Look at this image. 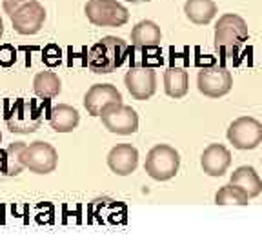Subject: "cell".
<instances>
[{
	"label": "cell",
	"instance_id": "obj_1",
	"mask_svg": "<svg viewBox=\"0 0 262 245\" xmlns=\"http://www.w3.org/2000/svg\"><path fill=\"white\" fill-rule=\"evenodd\" d=\"M248 37L250 31L244 18L237 13H226L215 26V49L221 51L224 58L235 57L244 42H248Z\"/></svg>",
	"mask_w": 262,
	"mask_h": 245
},
{
	"label": "cell",
	"instance_id": "obj_2",
	"mask_svg": "<svg viewBox=\"0 0 262 245\" xmlns=\"http://www.w3.org/2000/svg\"><path fill=\"white\" fill-rule=\"evenodd\" d=\"M127 55V44L119 37H104L88 51L90 69L97 75H107L119 69Z\"/></svg>",
	"mask_w": 262,
	"mask_h": 245
},
{
	"label": "cell",
	"instance_id": "obj_3",
	"mask_svg": "<svg viewBox=\"0 0 262 245\" xmlns=\"http://www.w3.org/2000/svg\"><path fill=\"white\" fill-rule=\"evenodd\" d=\"M180 167V155L175 147L168 145V143H159V145L151 147L146 156V163L144 169L153 180L157 182H166L171 180L173 176L179 173Z\"/></svg>",
	"mask_w": 262,
	"mask_h": 245
},
{
	"label": "cell",
	"instance_id": "obj_4",
	"mask_svg": "<svg viewBox=\"0 0 262 245\" xmlns=\"http://www.w3.org/2000/svg\"><path fill=\"white\" fill-rule=\"evenodd\" d=\"M84 13L88 20L98 28H120L129 20V11L119 0H88Z\"/></svg>",
	"mask_w": 262,
	"mask_h": 245
},
{
	"label": "cell",
	"instance_id": "obj_5",
	"mask_svg": "<svg viewBox=\"0 0 262 245\" xmlns=\"http://www.w3.org/2000/svg\"><path fill=\"white\" fill-rule=\"evenodd\" d=\"M226 136L229 143H233L235 149L241 151L257 149L262 143V122L253 116H241L229 124Z\"/></svg>",
	"mask_w": 262,
	"mask_h": 245
},
{
	"label": "cell",
	"instance_id": "obj_6",
	"mask_svg": "<svg viewBox=\"0 0 262 245\" xmlns=\"http://www.w3.org/2000/svg\"><path fill=\"white\" fill-rule=\"evenodd\" d=\"M196 87L204 96L221 98L233 87V77L224 65H208L196 75Z\"/></svg>",
	"mask_w": 262,
	"mask_h": 245
},
{
	"label": "cell",
	"instance_id": "obj_7",
	"mask_svg": "<svg viewBox=\"0 0 262 245\" xmlns=\"http://www.w3.org/2000/svg\"><path fill=\"white\" fill-rule=\"evenodd\" d=\"M40 111L35 107V102H28L24 98H16L11 109L6 114V122L11 133L29 135L40 127Z\"/></svg>",
	"mask_w": 262,
	"mask_h": 245
},
{
	"label": "cell",
	"instance_id": "obj_8",
	"mask_svg": "<svg viewBox=\"0 0 262 245\" xmlns=\"http://www.w3.org/2000/svg\"><path fill=\"white\" fill-rule=\"evenodd\" d=\"M58 153L48 142H33L22 151V165L37 175H48L57 169Z\"/></svg>",
	"mask_w": 262,
	"mask_h": 245
},
{
	"label": "cell",
	"instance_id": "obj_9",
	"mask_svg": "<svg viewBox=\"0 0 262 245\" xmlns=\"http://www.w3.org/2000/svg\"><path fill=\"white\" fill-rule=\"evenodd\" d=\"M100 118H102L104 127L115 135L127 136L139 131V114L133 107L126 104H117V106L104 109Z\"/></svg>",
	"mask_w": 262,
	"mask_h": 245
},
{
	"label": "cell",
	"instance_id": "obj_10",
	"mask_svg": "<svg viewBox=\"0 0 262 245\" xmlns=\"http://www.w3.org/2000/svg\"><path fill=\"white\" fill-rule=\"evenodd\" d=\"M11 24L18 35H37L46 22V9L38 0H31L28 4L20 6L11 16Z\"/></svg>",
	"mask_w": 262,
	"mask_h": 245
},
{
	"label": "cell",
	"instance_id": "obj_11",
	"mask_svg": "<svg viewBox=\"0 0 262 245\" xmlns=\"http://www.w3.org/2000/svg\"><path fill=\"white\" fill-rule=\"evenodd\" d=\"M127 91L135 100H149L157 91V73L153 67H131L124 77Z\"/></svg>",
	"mask_w": 262,
	"mask_h": 245
},
{
	"label": "cell",
	"instance_id": "obj_12",
	"mask_svg": "<svg viewBox=\"0 0 262 245\" xmlns=\"http://www.w3.org/2000/svg\"><path fill=\"white\" fill-rule=\"evenodd\" d=\"M122 104V94L111 84H95L84 94V107L91 116H100L104 109Z\"/></svg>",
	"mask_w": 262,
	"mask_h": 245
},
{
	"label": "cell",
	"instance_id": "obj_13",
	"mask_svg": "<svg viewBox=\"0 0 262 245\" xmlns=\"http://www.w3.org/2000/svg\"><path fill=\"white\" fill-rule=\"evenodd\" d=\"M107 165H110L111 173L117 176H127L131 173H135L137 165H139V151L137 147L131 143H119L107 155Z\"/></svg>",
	"mask_w": 262,
	"mask_h": 245
},
{
	"label": "cell",
	"instance_id": "obj_14",
	"mask_svg": "<svg viewBox=\"0 0 262 245\" xmlns=\"http://www.w3.org/2000/svg\"><path fill=\"white\" fill-rule=\"evenodd\" d=\"M231 165V153L222 143H211L204 149L201 156V167L208 176H222L226 175L228 167Z\"/></svg>",
	"mask_w": 262,
	"mask_h": 245
},
{
	"label": "cell",
	"instance_id": "obj_15",
	"mask_svg": "<svg viewBox=\"0 0 262 245\" xmlns=\"http://www.w3.org/2000/svg\"><path fill=\"white\" fill-rule=\"evenodd\" d=\"M162 40V31L153 20H140L131 29V45L137 49L159 47Z\"/></svg>",
	"mask_w": 262,
	"mask_h": 245
},
{
	"label": "cell",
	"instance_id": "obj_16",
	"mask_svg": "<svg viewBox=\"0 0 262 245\" xmlns=\"http://www.w3.org/2000/svg\"><path fill=\"white\" fill-rule=\"evenodd\" d=\"M229 184L237 185L238 189L248 194V198H257L262 192V178L258 176V173L255 171V167L251 165H241L231 173Z\"/></svg>",
	"mask_w": 262,
	"mask_h": 245
},
{
	"label": "cell",
	"instance_id": "obj_17",
	"mask_svg": "<svg viewBox=\"0 0 262 245\" xmlns=\"http://www.w3.org/2000/svg\"><path fill=\"white\" fill-rule=\"evenodd\" d=\"M80 122V114L68 104H58L49 111V124L57 133H71Z\"/></svg>",
	"mask_w": 262,
	"mask_h": 245
},
{
	"label": "cell",
	"instance_id": "obj_18",
	"mask_svg": "<svg viewBox=\"0 0 262 245\" xmlns=\"http://www.w3.org/2000/svg\"><path fill=\"white\" fill-rule=\"evenodd\" d=\"M189 89V77L188 71L182 67L171 65L164 73V91L169 98H182L188 94Z\"/></svg>",
	"mask_w": 262,
	"mask_h": 245
},
{
	"label": "cell",
	"instance_id": "obj_19",
	"mask_svg": "<svg viewBox=\"0 0 262 245\" xmlns=\"http://www.w3.org/2000/svg\"><path fill=\"white\" fill-rule=\"evenodd\" d=\"M184 13L188 20L196 26H206L217 15L215 0H186Z\"/></svg>",
	"mask_w": 262,
	"mask_h": 245
},
{
	"label": "cell",
	"instance_id": "obj_20",
	"mask_svg": "<svg viewBox=\"0 0 262 245\" xmlns=\"http://www.w3.org/2000/svg\"><path fill=\"white\" fill-rule=\"evenodd\" d=\"M62 89V82L53 71H40L33 78V91L40 98H55Z\"/></svg>",
	"mask_w": 262,
	"mask_h": 245
},
{
	"label": "cell",
	"instance_id": "obj_21",
	"mask_svg": "<svg viewBox=\"0 0 262 245\" xmlns=\"http://www.w3.org/2000/svg\"><path fill=\"white\" fill-rule=\"evenodd\" d=\"M26 143L24 142H15L2 151V158H4V169L2 173L8 176H16L20 175V171L24 169L22 165V151H24Z\"/></svg>",
	"mask_w": 262,
	"mask_h": 245
},
{
	"label": "cell",
	"instance_id": "obj_22",
	"mask_svg": "<svg viewBox=\"0 0 262 245\" xmlns=\"http://www.w3.org/2000/svg\"><path fill=\"white\" fill-rule=\"evenodd\" d=\"M215 204L217 205H248L250 198L242 189H238L237 185H222L215 194Z\"/></svg>",
	"mask_w": 262,
	"mask_h": 245
},
{
	"label": "cell",
	"instance_id": "obj_23",
	"mask_svg": "<svg viewBox=\"0 0 262 245\" xmlns=\"http://www.w3.org/2000/svg\"><path fill=\"white\" fill-rule=\"evenodd\" d=\"M42 62L49 67H57L60 64V49H58L57 44L46 45L44 53H42Z\"/></svg>",
	"mask_w": 262,
	"mask_h": 245
},
{
	"label": "cell",
	"instance_id": "obj_24",
	"mask_svg": "<svg viewBox=\"0 0 262 245\" xmlns=\"http://www.w3.org/2000/svg\"><path fill=\"white\" fill-rule=\"evenodd\" d=\"M16 62V49L11 44L0 45V67H11Z\"/></svg>",
	"mask_w": 262,
	"mask_h": 245
},
{
	"label": "cell",
	"instance_id": "obj_25",
	"mask_svg": "<svg viewBox=\"0 0 262 245\" xmlns=\"http://www.w3.org/2000/svg\"><path fill=\"white\" fill-rule=\"evenodd\" d=\"M28 2H31V0H4V2H2V6H4V11L11 16L16 9L20 8V6L28 4Z\"/></svg>",
	"mask_w": 262,
	"mask_h": 245
},
{
	"label": "cell",
	"instance_id": "obj_26",
	"mask_svg": "<svg viewBox=\"0 0 262 245\" xmlns=\"http://www.w3.org/2000/svg\"><path fill=\"white\" fill-rule=\"evenodd\" d=\"M4 35V22H2V16H0V38Z\"/></svg>",
	"mask_w": 262,
	"mask_h": 245
},
{
	"label": "cell",
	"instance_id": "obj_27",
	"mask_svg": "<svg viewBox=\"0 0 262 245\" xmlns=\"http://www.w3.org/2000/svg\"><path fill=\"white\" fill-rule=\"evenodd\" d=\"M127 2H133V4H142V2H151V0H127Z\"/></svg>",
	"mask_w": 262,
	"mask_h": 245
},
{
	"label": "cell",
	"instance_id": "obj_28",
	"mask_svg": "<svg viewBox=\"0 0 262 245\" xmlns=\"http://www.w3.org/2000/svg\"><path fill=\"white\" fill-rule=\"evenodd\" d=\"M0 142H2V133H0Z\"/></svg>",
	"mask_w": 262,
	"mask_h": 245
}]
</instances>
